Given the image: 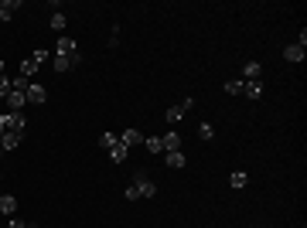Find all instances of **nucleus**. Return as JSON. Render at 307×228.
<instances>
[{"label": "nucleus", "mask_w": 307, "mask_h": 228, "mask_svg": "<svg viewBox=\"0 0 307 228\" xmlns=\"http://www.w3.org/2000/svg\"><path fill=\"white\" fill-rule=\"evenodd\" d=\"M133 191H136V198H154V194H157V184L150 181V174H147V171H136V177H133Z\"/></svg>", "instance_id": "nucleus-1"}, {"label": "nucleus", "mask_w": 307, "mask_h": 228, "mask_svg": "<svg viewBox=\"0 0 307 228\" xmlns=\"http://www.w3.org/2000/svg\"><path fill=\"white\" fill-rule=\"evenodd\" d=\"M24 95H27V103H31V106H45V99H48V89H45V85H38V82H31Z\"/></svg>", "instance_id": "nucleus-2"}, {"label": "nucleus", "mask_w": 307, "mask_h": 228, "mask_svg": "<svg viewBox=\"0 0 307 228\" xmlns=\"http://www.w3.org/2000/svg\"><path fill=\"white\" fill-rule=\"evenodd\" d=\"M55 55L75 58V55H79V48H75V41H72V38H58V41H55Z\"/></svg>", "instance_id": "nucleus-3"}, {"label": "nucleus", "mask_w": 307, "mask_h": 228, "mask_svg": "<svg viewBox=\"0 0 307 228\" xmlns=\"http://www.w3.org/2000/svg\"><path fill=\"white\" fill-rule=\"evenodd\" d=\"M120 143H123L126 150L140 147V143H144V133H140V129H123V133H120Z\"/></svg>", "instance_id": "nucleus-4"}, {"label": "nucleus", "mask_w": 307, "mask_h": 228, "mask_svg": "<svg viewBox=\"0 0 307 228\" xmlns=\"http://www.w3.org/2000/svg\"><path fill=\"white\" fill-rule=\"evenodd\" d=\"M24 106H27V95H24V92H7V109H11V113H21Z\"/></svg>", "instance_id": "nucleus-5"}, {"label": "nucleus", "mask_w": 307, "mask_h": 228, "mask_svg": "<svg viewBox=\"0 0 307 228\" xmlns=\"http://www.w3.org/2000/svg\"><path fill=\"white\" fill-rule=\"evenodd\" d=\"M263 75V65L260 61H246V65H242V82H256Z\"/></svg>", "instance_id": "nucleus-6"}, {"label": "nucleus", "mask_w": 307, "mask_h": 228, "mask_svg": "<svg viewBox=\"0 0 307 228\" xmlns=\"http://www.w3.org/2000/svg\"><path fill=\"white\" fill-rule=\"evenodd\" d=\"M284 58L297 65V61H304V58H307V48H300V45H287V48H284Z\"/></svg>", "instance_id": "nucleus-7"}, {"label": "nucleus", "mask_w": 307, "mask_h": 228, "mask_svg": "<svg viewBox=\"0 0 307 228\" xmlns=\"http://www.w3.org/2000/svg\"><path fill=\"white\" fill-rule=\"evenodd\" d=\"M7 123H11V133H21V137H24V129H27V119H24L21 113H7Z\"/></svg>", "instance_id": "nucleus-8"}, {"label": "nucleus", "mask_w": 307, "mask_h": 228, "mask_svg": "<svg viewBox=\"0 0 307 228\" xmlns=\"http://www.w3.org/2000/svg\"><path fill=\"white\" fill-rule=\"evenodd\" d=\"M17 143H21V133H11V129H7V133L0 137V147H4V153H11V150H17Z\"/></svg>", "instance_id": "nucleus-9"}, {"label": "nucleus", "mask_w": 307, "mask_h": 228, "mask_svg": "<svg viewBox=\"0 0 307 228\" xmlns=\"http://www.w3.org/2000/svg\"><path fill=\"white\" fill-rule=\"evenodd\" d=\"M242 95H246V99H260L263 95V82L256 79V82H242Z\"/></svg>", "instance_id": "nucleus-10"}, {"label": "nucleus", "mask_w": 307, "mask_h": 228, "mask_svg": "<svg viewBox=\"0 0 307 228\" xmlns=\"http://www.w3.org/2000/svg\"><path fill=\"white\" fill-rule=\"evenodd\" d=\"M17 7H21V0H0V21H11Z\"/></svg>", "instance_id": "nucleus-11"}, {"label": "nucleus", "mask_w": 307, "mask_h": 228, "mask_svg": "<svg viewBox=\"0 0 307 228\" xmlns=\"http://www.w3.org/2000/svg\"><path fill=\"white\" fill-rule=\"evenodd\" d=\"M0 211L11 218L14 211H17V198H14V194H0Z\"/></svg>", "instance_id": "nucleus-12"}, {"label": "nucleus", "mask_w": 307, "mask_h": 228, "mask_svg": "<svg viewBox=\"0 0 307 228\" xmlns=\"http://www.w3.org/2000/svg\"><path fill=\"white\" fill-rule=\"evenodd\" d=\"M164 160H168V167H174V171H181V167H184V153H181V150H168Z\"/></svg>", "instance_id": "nucleus-13"}, {"label": "nucleus", "mask_w": 307, "mask_h": 228, "mask_svg": "<svg viewBox=\"0 0 307 228\" xmlns=\"http://www.w3.org/2000/svg\"><path fill=\"white\" fill-rule=\"evenodd\" d=\"M184 113H188V109H184V106H171L168 113H164V119H168V123L174 126V123H181V119H184Z\"/></svg>", "instance_id": "nucleus-14"}, {"label": "nucleus", "mask_w": 307, "mask_h": 228, "mask_svg": "<svg viewBox=\"0 0 307 228\" xmlns=\"http://www.w3.org/2000/svg\"><path fill=\"white\" fill-rule=\"evenodd\" d=\"M160 143H164V153H168V150H181V137H178L174 129H171L168 137H160Z\"/></svg>", "instance_id": "nucleus-15"}, {"label": "nucleus", "mask_w": 307, "mask_h": 228, "mask_svg": "<svg viewBox=\"0 0 307 228\" xmlns=\"http://www.w3.org/2000/svg\"><path fill=\"white\" fill-rule=\"evenodd\" d=\"M72 65H79V55L75 58H65V55H55V72H68Z\"/></svg>", "instance_id": "nucleus-16"}, {"label": "nucleus", "mask_w": 307, "mask_h": 228, "mask_svg": "<svg viewBox=\"0 0 307 228\" xmlns=\"http://www.w3.org/2000/svg\"><path fill=\"white\" fill-rule=\"evenodd\" d=\"M109 157H113V164H126V147L123 143H113L109 147Z\"/></svg>", "instance_id": "nucleus-17"}, {"label": "nucleus", "mask_w": 307, "mask_h": 228, "mask_svg": "<svg viewBox=\"0 0 307 228\" xmlns=\"http://www.w3.org/2000/svg\"><path fill=\"white\" fill-rule=\"evenodd\" d=\"M246 181H249V177H246V171H232V177H229V184H232L236 191H242V187H246Z\"/></svg>", "instance_id": "nucleus-18"}, {"label": "nucleus", "mask_w": 307, "mask_h": 228, "mask_svg": "<svg viewBox=\"0 0 307 228\" xmlns=\"http://www.w3.org/2000/svg\"><path fill=\"white\" fill-rule=\"evenodd\" d=\"M144 147H147L150 153H164V143H160V137H144Z\"/></svg>", "instance_id": "nucleus-19"}, {"label": "nucleus", "mask_w": 307, "mask_h": 228, "mask_svg": "<svg viewBox=\"0 0 307 228\" xmlns=\"http://www.w3.org/2000/svg\"><path fill=\"white\" fill-rule=\"evenodd\" d=\"M34 72H38V61H34V58H24V61H21V75H24V79H31Z\"/></svg>", "instance_id": "nucleus-20"}, {"label": "nucleus", "mask_w": 307, "mask_h": 228, "mask_svg": "<svg viewBox=\"0 0 307 228\" xmlns=\"http://www.w3.org/2000/svg\"><path fill=\"white\" fill-rule=\"evenodd\" d=\"M65 24H68V17H65V14H51V31H65Z\"/></svg>", "instance_id": "nucleus-21"}, {"label": "nucleus", "mask_w": 307, "mask_h": 228, "mask_svg": "<svg viewBox=\"0 0 307 228\" xmlns=\"http://www.w3.org/2000/svg\"><path fill=\"white\" fill-rule=\"evenodd\" d=\"M226 92H229V95H242V79H229L226 82Z\"/></svg>", "instance_id": "nucleus-22"}, {"label": "nucleus", "mask_w": 307, "mask_h": 228, "mask_svg": "<svg viewBox=\"0 0 307 228\" xmlns=\"http://www.w3.org/2000/svg\"><path fill=\"white\" fill-rule=\"evenodd\" d=\"M113 143H120V137H116V133H102V137H99V147H106V150H109Z\"/></svg>", "instance_id": "nucleus-23"}, {"label": "nucleus", "mask_w": 307, "mask_h": 228, "mask_svg": "<svg viewBox=\"0 0 307 228\" xmlns=\"http://www.w3.org/2000/svg\"><path fill=\"white\" fill-rule=\"evenodd\" d=\"M198 137H202V140H212V137H215L212 123H202V126H198Z\"/></svg>", "instance_id": "nucleus-24"}, {"label": "nucleus", "mask_w": 307, "mask_h": 228, "mask_svg": "<svg viewBox=\"0 0 307 228\" xmlns=\"http://www.w3.org/2000/svg\"><path fill=\"white\" fill-rule=\"evenodd\" d=\"M7 92H11V79H7V75H0V95L7 99Z\"/></svg>", "instance_id": "nucleus-25"}, {"label": "nucleus", "mask_w": 307, "mask_h": 228, "mask_svg": "<svg viewBox=\"0 0 307 228\" xmlns=\"http://www.w3.org/2000/svg\"><path fill=\"white\" fill-rule=\"evenodd\" d=\"M34 61H38V65H41V61H48V51H45V48H38V51H34Z\"/></svg>", "instance_id": "nucleus-26"}, {"label": "nucleus", "mask_w": 307, "mask_h": 228, "mask_svg": "<svg viewBox=\"0 0 307 228\" xmlns=\"http://www.w3.org/2000/svg\"><path fill=\"white\" fill-rule=\"evenodd\" d=\"M7 129H11V123H7V113H4V116H0V137H4Z\"/></svg>", "instance_id": "nucleus-27"}, {"label": "nucleus", "mask_w": 307, "mask_h": 228, "mask_svg": "<svg viewBox=\"0 0 307 228\" xmlns=\"http://www.w3.org/2000/svg\"><path fill=\"white\" fill-rule=\"evenodd\" d=\"M7 228H24V221H21V218H14V215H11V225H7Z\"/></svg>", "instance_id": "nucleus-28"}, {"label": "nucleus", "mask_w": 307, "mask_h": 228, "mask_svg": "<svg viewBox=\"0 0 307 228\" xmlns=\"http://www.w3.org/2000/svg\"><path fill=\"white\" fill-rule=\"evenodd\" d=\"M0 75H4V58H0Z\"/></svg>", "instance_id": "nucleus-29"}, {"label": "nucleus", "mask_w": 307, "mask_h": 228, "mask_svg": "<svg viewBox=\"0 0 307 228\" xmlns=\"http://www.w3.org/2000/svg\"><path fill=\"white\" fill-rule=\"evenodd\" d=\"M24 228H38V225H24Z\"/></svg>", "instance_id": "nucleus-30"}, {"label": "nucleus", "mask_w": 307, "mask_h": 228, "mask_svg": "<svg viewBox=\"0 0 307 228\" xmlns=\"http://www.w3.org/2000/svg\"><path fill=\"white\" fill-rule=\"evenodd\" d=\"M0 157H4V147H0Z\"/></svg>", "instance_id": "nucleus-31"}, {"label": "nucleus", "mask_w": 307, "mask_h": 228, "mask_svg": "<svg viewBox=\"0 0 307 228\" xmlns=\"http://www.w3.org/2000/svg\"><path fill=\"white\" fill-rule=\"evenodd\" d=\"M300 228H304V225H300Z\"/></svg>", "instance_id": "nucleus-32"}]
</instances>
